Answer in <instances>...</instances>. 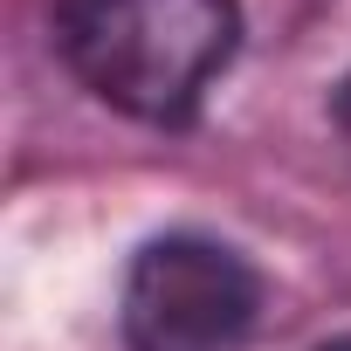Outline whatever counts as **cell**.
<instances>
[{
	"mask_svg": "<svg viewBox=\"0 0 351 351\" xmlns=\"http://www.w3.org/2000/svg\"><path fill=\"white\" fill-rule=\"evenodd\" d=\"M234 0H56L62 62L138 124H186L234 62Z\"/></svg>",
	"mask_w": 351,
	"mask_h": 351,
	"instance_id": "cell-1",
	"label": "cell"
},
{
	"mask_svg": "<svg viewBox=\"0 0 351 351\" xmlns=\"http://www.w3.org/2000/svg\"><path fill=\"white\" fill-rule=\"evenodd\" d=\"M262 317V276L214 234H158L124 276L131 351H241Z\"/></svg>",
	"mask_w": 351,
	"mask_h": 351,
	"instance_id": "cell-2",
	"label": "cell"
},
{
	"mask_svg": "<svg viewBox=\"0 0 351 351\" xmlns=\"http://www.w3.org/2000/svg\"><path fill=\"white\" fill-rule=\"evenodd\" d=\"M337 131H344V145H351V83H344V97H337Z\"/></svg>",
	"mask_w": 351,
	"mask_h": 351,
	"instance_id": "cell-3",
	"label": "cell"
},
{
	"mask_svg": "<svg viewBox=\"0 0 351 351\" xmlns=\"http://www.w3.org/2000/svg\"><path fill=\"white\" fill-rule=\"evenodd\" d=\"M324 351H351V337H330V344H324Z\"/></svg>",
	"mask_w": 351,
	"mask_h": 351,
	"instance_id": "cell-4",
	"label": "cell"
}]
</instances>
